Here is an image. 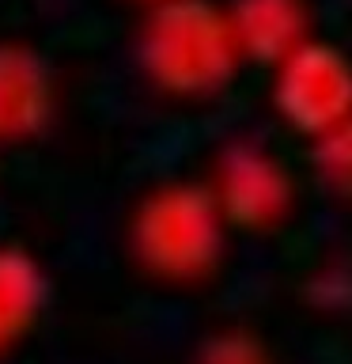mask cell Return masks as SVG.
Segmentation results:
<instances>
[{"label":"cell","mask_w":352,"mask_h":364,"mask_svg":"<svg viewBox=\"0 0 352 364\" xmlns=\"http://www.w3.org/2000/svg\"><path fill=\"white\" fill-rule=\"evenodd\" d=\"M243 34L250 38V46H254L258 53L273 57V61H284V57L303 42L299 0H250Z\"/></svg>","instance_id":"3957f363"},{"label":"cell","mask_w":352,"mask_h":364,"mask_svg":"<svg viewBox=\"0 0 352 364\" xmlns=\"http://www.w3.org/2000/svg\"><path fill=\"white\" fill-rule=\"evenodd\" d=\"M277 102L295 129L322 136L352 118V61L329 42H299L280 61Z\"/></svg>","instance_id":"6da1fadb"},{"label":"cell","mask_w":352,"mask_h":364,"mask_svg":"<svg viewBox=\"0 0 352 364\" xmlns=\"http://www.w3.org/2000/svg\"><path fill=\"white\" fill-rule=\"evenodd\" d=\"M235 178H243V182L231 186V201L250 224L280 220L292 201V178L284 175V167L277 159L265 152H250L235 164Z\"/></svg>","instance_id":"7a4b0ae2"},{"label":"cell","mask_w":352,"mask_h":364,"mask_svg":"<svg viewBox=\"0 0 352 364\" xmlns=\"http://www.w3.org/2000/svg\"><path fill=\"white\" fill-rule=\"evenodd\" d=\"M314 141V167L326 178V186H334L337 193H352V118L326 129Z\"/></svg>","instance_id":"277c9868"}]
</instances>
